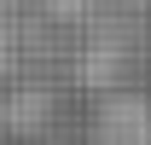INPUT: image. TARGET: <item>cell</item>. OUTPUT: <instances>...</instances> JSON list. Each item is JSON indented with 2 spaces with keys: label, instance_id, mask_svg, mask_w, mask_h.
Instances as JSON below:
<instances>
[{
  "label": "cell",
  "instance_id": "cell-1",
  "mask_svg": "<svg viewBox=\"0 0 151 145\" xmlns=\"http://www.w3.org/2000/svg\"><path fill=\"white\" fill-rule=\"evenodd\" d=\"M93 145H151V110L145 105H111Z\"/></svg>",
  "mask_w": 151,
  "mask_h": 145
}]
</instances>
